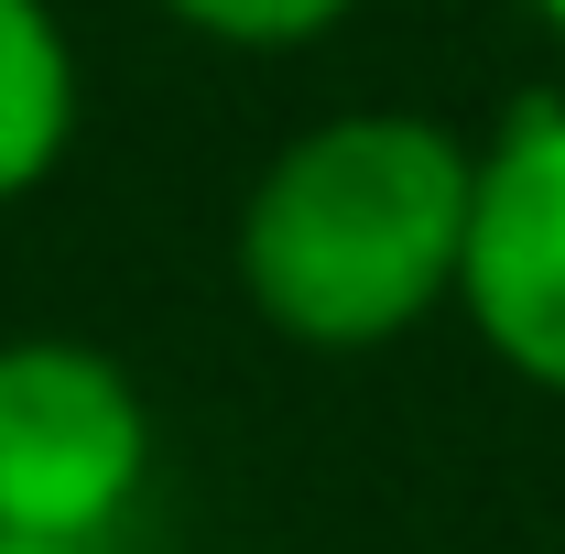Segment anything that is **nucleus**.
Segmentation results:
<instances>
[{
	"label": "nucleus",
	"mask_w": 565,
	"mask_h": 554,
	"mask_svg": "<svg viewBox=\"0 0 565 554\" xmlns=\"http://www.w3.org/2000/svg\"><path fill=\"white\" fill-rule=\"evenodd\" d=\"M152 489V403L98 338H0V533L109 544Z\"/></svg>",
	"instance_id": "f03ea898"
},
{
	"label": "nucleus",
	"mask_w": 565,
	"mask_h": 554,
	"mask_svg": "<svg viewBox=\"0 0 565 554\" xmlns=\"http://www.w3.org/2000/svg\"><path fill=\"white\" fill-rule=\"evenodd\" d=\"M457 316L522 392L565 403V98H511L479 131Z\"/></svg>",
	"instance_id": "7ed1b4c3"
},
{
	"label": "nucleus",
	"mask_w": 565,
	"mask_h": 554,
	"mask_svg": "<svg viewBox=\"0 0 565 554\" xmlns=\"http://www.w3.org/2000/svg\"><path fill=\"white\" fill-rule=\"evenodd\" d=\"M87 120V66L55 0H0V217L55 185Z\"/></svg>",
	"instance_id": "20e7f679"
},
{
	"label": "nucleus",
	"mask_w": 565,
	"mask_h": 554,
	"mask_svg": "<svg viewBox=\"0 0 565 554\" xmlns=\"http://www.w3.org/2000/svg\"><path fill=\"white\" fill-rule=\"evenodd\" d=\"M174 33H196L217 55H305L349 22L359 0H152Z\"/></svg>",
	"instance_id": "39448f33"
},
{
	"label": "nucleus",
	"mask_w": 565,
	"mask_h": 554,
	"mask_svg": "<svg viewBox=\"0 0 565 554\" xmlns=\"http://www.w3.org/2000/svg\"><path fill=\"white\" fill-rule=\"evenodd\" d=\"M479 141L435 109H327L250 174L228 273L282 348L370 359L457 316Z\"/></svg>",
	"instance_id": "f257e3e1"
},
{
	"label": "nucleus",
	"mask_w": 565,
	"mask_h": 554,
	"mask_svg": "<svg viewBox=\"0 0 565 554\" xmlns=\"http://www.w3.org/2000/svg\"><path fill=\"white\" fill-rule=\"evenodd\" d=\"M0 554H98V544H33V533H0Z\"/></svg>",
	"instance_id": "423d86ee"
},
{
	"label": "nucleus",
	"mask_w": 565,
	"mask_h": 554,
	"mask_svg": "<svg viewBox=\"0 0 565 554\" xmlns=\"http://www.w3.org/2000/svg\"><path fill=\"white\" fill-rule=\"evenodd\" d=\"M522 11H533V22H544V33L565 44V0H522Z\"/></svg>",
	"instance_id": "0eeeda50"
}]
</instances>
